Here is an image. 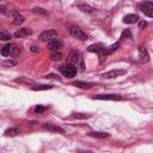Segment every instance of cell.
Returning <instances> with one entry per match:
<instances>
[{"instance_id":"23","label":"cell","mask_w":153,"mask_h":153,"mask_svg":"<svg viewBox=\"0 0 153 153\" xmlns=\"http://www.w3.org/2000/svg\"><path fill=\"white\" fill-rule=\"evenodd\" d=\"M12 33H10V32H6V31H1L0 32V38L2 39V41H8V39H11L12 38Z\"/></svg>"},{"instance_id":"15","label":"cell","mask_w":153,"mask_h":153,"mask_svg":"<svg viewBox=\"0 0 153 153\" xmlns=\"http://www.w3.org/2000/svg\"><path fill=\"white\" fill-rule=\"evenodd\" d=\"M139 22V17L136 14H127L123 17V23L126 24H134Z\"/></svg>"},{"instance_id":"17","label":"cell","mask_w":153,"mask_h":153,"mask_svg":"<svg viewBox=\"0 0 153 153\" xmlns=\"http://www.w3.org/2000/svg\"><path fill=\"white\" fill-rule=\"evenodd\" d=\"M13 48H14V44H12V43L6 44V45L1 49V55H2V56H8L10 54H12Z\"/></svg>"},{"instance_id":"19","label":"cell","mask_w":153,"mask_h":153,"mask_svg":"<svg viewBox=\"0 0 153 153\" xmlns=\"http://www.w3.org/2000/svg\"><path fill=\"white\" fill-rule=\"evenodd\" d=\"M20 133V130L18 128H8L6 131H5V135L6 136H16Z\"/></svg>"},{"instance_id":"22","label":"cell","mask_w":153,"mask_h":153,"mask_svg":"<svg viewBox=\"0 0 153 153\" xmlns=\"http://www.w3.org/2000/svg\"><path fill=\"white\" fill-rule=\"evenodd\" d=\"M61 57H62V54L60 51H51L50 53V59L53 61H59V60H61Z\"/></svg>"},{"instance_id":"18","label":"cell","mask_w":153,"mask_h":153,"mask_svg":"<svg viewBox=\"0 0 153 153\" xmlns=\"http://www.w3.org/2000/svg\"><path fill=\"white\" fill-rule=\"evenodd\" d=\"M94 85H96L94 82H85V81H75L74 82V86L80 87V88H91Z\"/></svg>"},{"instance_id":"4","label":"cell","mask_w":153,"mask_h":153,"mask_svg":"<svg viewBox=\"0 0 153 153\" xmlns=\"http://www.w3.org/2000/svg\"><path fill=\"white\" fill-rule=\"evenodd\" d=\"M126 73L124 69H111L109 72H105L103 73V76L106 78V79H111V78H117V76H121Z\"/></svg>"},{"instance_id":"5","label":"cell","mask_w":153,"mask_h":153,"mask_svg":"<svg viewBox=\"0 0 153 153\" xmlns=\"http://www.w3.org/2000/svg\"><path fill=\"white\" fill-rule=\"evenodd\" d=\"M42 127H43L45 130H48V131L61 133V134H65V133H66V130H65L63 128H61V127H59V126H56V124H51V123H44V124H42Z\"/></svg>"},{"instance_id":"26","label":"cell","mask_w":153,"mask_h":153,"mask_svg":"<svg viewBox=\"0 0 153 153\" xmlns=\"http://www.w3.org/2000/svg\"><path fill=\"white\" fill-rule=\"evenodd\" d=\"M32 11H33L35 13H39V14H44V16L47 14V11H45L44 8H42V7H35Z\"/></svg>"},{"instance_id":"10","label":"cell","mask_w":153,"mask_h":153,"mask_svg":"<svg viewBox=\"0 0 153 153\" xmlns=\"http://www.w3.org/2000/svg\"><path fill=\"white\" fill-rule=\"evenodd\" d=\"M139 54H140V61H141V62L146 63V62L149 61V54H148L147 49H146L143 45H141V47L139 48Z\"/></svg>"},{"instance_id":"8","label":"cell","mask_w":153,"mask_h":153,"mask_svg":"<svg viewBox=\"0 0 153 153\" xmlns=\"http://www.w3.org/2000/svg\"><path fill=\"white\" fill-rule=\"evenodd\" d=\"M93 98L102 99V100H121L122 99L120 94H96Z\"/></svg>"},{"instance_id":"27","label":"cell","mask_w":153,"mask_h":153,"mask_svg":"<svg viewBox=\"0 0 153 153\" xmlns=\"http://www.w3.org/2000/svg\"><path fill=\"white\" fill-rule=\"evenodd\" d=\"M121 38H131V33H130V31L127 29V30H124L123 32H122V35H121Z\"/></svg>"},{"instance_id":"32","label":"cell","mask_w":153,"mask_h":153,"mask_svg":"<svg viewBox=\"0 0 153 153\" xmlns=\"http://www.w3.org/2000/svg\"><path fill=\"white\" fill-rule=\"evenodd\" d=\"M80 71H85V66H84V60L80 59Z\"/></svg>"},{"instance_id":"9","label":"cell","mask_w":153,"mask_h":153,"mask_svg":"<svg viewBox=\"0 0 153 153\" xmlns=\"http://www.w3.org/2000/svg\"><path fill=\"white\" fill-rule=\"evenodd\" d=\"M87 50L91 51V53H98L102 56H104V55L106 56V49L103 48V47H100V45H98V44H91V45H88Z\"/></svg>"},{"instance_id":"28","label":"cell","mask_w":153,"mask_h":153,"mask_svg":"<svg viewBox=\"0 0 153 153\" xmlns=\"http://www.w3.org/2000/svg\"><path fill=\"white\" fill-rule=\"evenodd\" d=\"M45 106H42V105H37L36 108H35V112L36 114H41V112H43V111H45Z\"/></svg>"},{"instance_id":"25","label":"cell","mask_w":153,"mask_h":153,"mask_svg":"<svg viewBox=\"0 0 153 153\" xmlns=\"http://www.w3.org/2000/svg\"><path fill=\"white\" fill-rule=\"evenodd\" d=\"M20 53H22V49H20V47H18V45H16L14 44V48H13V50H12V56L13 57H18L19 55H20Z\"/></svg>"},{"instance_id":"24","label":"cell","mask_w":153,"mask_h":153,"mask_svg":"<svg viewBox=\"0 0 153 153\" xmlns=\"http://www.w3.org/2000/svg\"><path fill=\"white\" fill-rule=\"evenodd\" d=\"M118 47H120V42H116L115 44H112V45H110L109 48H106V55H109V54H111L112 51L117 50V49H118Z\"/></svg>"},{"instance_id":"21","label":"cell","mask_w":153,"mask_h":153,"mask_svg":"<svg viewBox=\"0 0 153 153\" xmlns=\"http://www.w3.org/2000/svg\"><path fill=\"white\" fill-rule=\"evenodd\" d=\"M53 88V85H35L32 86L33 91H42V90H50Z\"/></svg>"},{"instance_id":"33","label":"cell","mask_w":153,"mask_h":153,"mask_svg":"<svg viewBox=\"0 0 153 153\" xmlns=\"http://www.w3.org/2000/svg\"><path fill=\"white\" fill-rule=\"evenodd\" d=\"M31 51H32V53L38 51V47H37V45H31Z\"/></svg>"},{"instance_id":"12","label":"cell","mask_w":153,"mask_h":153,"mask_svg":"<svg viewBox=\"0 0 153 153\" xmlns=\"http://www.w3.org/2000/svg\"><path fill=\"white\" fill-rule=\"evenodd\" d=\"M11 13L13 14V20H12V22H13L14 25H22V24L25 22V18H24L22 14H19L17 11H12Z\"/></svg>"},{"instance_id":"29","label":"cell","mask_w":153,"mask_h":153,"mask_svg":"<svg viewBox=\"0 0 153 153\" xmlns=\"http://www.w3.org/2000/svg\"><path fill=\"white\" fill-rule=\"evenodd\" d=\"M74 117H76V118H88L90 116L85 115V114H74Z\"/></svg>"},{"instance_id":"1","label":"cell","mask_w":153,"mask_h":153,"mask_svg":"<svg viewBox=\"0 0 153 153\" xmlns=\"http://www.w3.org/2000/svg\"><path fill=\"white\" fill-rule=\"evenodd\" d=\"M68 31H69V35H71L72 37L76 38V39L85 41V39L88 38V36L86 35V32H85L82 29H80L79 26H76V25H71L69 29H68Z\"/></svg>"},{"instance_id":"14","label":"cell","mask_w":153,"mask_h":153,"mask_svg":"<svg viewBox=\"0 0 153 153\" xmlns=\"http://www.w3.org/2000/svg\"><path fill=\"white\" fill-rule=\"evenodd\" d=\"M81 56H80V53L78 50H72L68 55V60L72 62V63H76L78 61H80Z\"/></svg>"},{"instance_id":"2","label":"cell","mask_w":153,"mask_h":153,"mask_svg":"<svg viewBox=\"0 0 153 153\" xmlns=\"http://www.w3.org/2000/svg\"><path fill=\"white\" fill-rule=\"evenodd\" d=\"M59 36V32L56 31V30H54V29H48V30H43L41 33H39V36H38V38H39V41H42V42H50V41H53V39H56V37Z\"/></svg>"},{"instance_id":"16","label":"cell","mask_w":153,"mask_h":153,"mask_svg":"<svg viewBox=\"0 0 153 153\" xmlns=\"http://www.w3.org/2000/svg\"><path fill=\"white\" fill-rule=\"evenodd\" d=\"M87 135L91 137H96V139H104V137L110 136L109 133H103V131H90V133H87Z\"/></svg>"},{"instance_id":"20","label":"cell","mask_w":153,"mask_h":153,"mask_svg":"<svg viewBox=\"0 0 153 153\" xmlns=\"http://www.w3.org/2000/svg\"><path fill=\"white\" fill-rule=\"evenodd\" d=\"M18 62L16 61V60H4L2 61V67H6V68H8V67H14L16 65H17Z\"/></svg>"},{"instance_id":"3","label":"cell","mask_w":153,"mask_h":153,"mask_svg":"<svg viewBox=\"0 0 153 153\" xmlns=\"http://www.w3.org/2000/svg\"><path fill=\"white\" fill-rule=\"evenodd\" d=\"M60 72L67 78H74L76 75V73H78V68L74 65L69 63V65H66V66H61L60 67Z\"/></svg>"},{"instance_id":"34","label":"cell","mask_w":153,"mask_h":153,"mask_svg":"<svg viewBox=\"0 0 153 153\" xmlns=\"http://www.w3.org/2000/svg\"><path fill=\"white\" fill-rule=\"evenodd\" d=\"M145 4L148 5V6H151V7H153V1H146Z\"/></svg>"},{"instance_id":"11","label":"cell","mask_w":153,"mask_h":153,"mask_svg":"<svg viewBox=\"0 0 153 153\" xmlns=\"http://www.w3.org/2000/svg\"><path fill=\"white\" fill-rule=\"evenodd\" d=\"M140 11H141L145 16H147V17H149V18H153V7L146 5L145 2L140 5Z\"/></svg>"},{"instance_id":"13","label":"cell","mask_w":153,"mask_h":153,"mask_svg":"<svg viewBox=\"0 0 153 153\" xmlns=\"http://www.w3.org/2000/svg\"><path fill=\"white\" fill-rule=\"evenodd\" d=\"M76 7H78V10H80L81 12H84V13H92V12H94V8L92 7V6H90V5H87V4H76Z\"/></svg>"},{"instance_id":"6","label":"cell","mask_w":153,"mask_h":153,"mask_svg":"<svg viewBox=\"0 0 153 153\" xmlns=\"http://www.w3.org/2000/svg\"><path fill=\"white\" fill-rule=\"evenodd\" d=\"M31 33H32L31 29H29V27H20V29H18L13 33V37L14 38H23V37H26V36H29Z\"/></svg>"},{"instance_id":"7","label":"cell","mask_w":153,"mask_h":153,"mask_svg":"<svg viewBox=\"0 0 153 153\" xmlns=\"http://www.w3.org/2000/svg\"><path fill=\"white\" fill-rule=\"evenodd\" d=\"M62 42L56 38V39H53L50 42H48V49H50L51 51H60L62 49Z\"/></svg>"},{"instance_id":"31","label":"cell","mask_w":153,"mask_h":153,"mask_svg":"<svg viewBox=\"0 0 153 153\" xmlns=\"http://www.w3.org/2000/svg\"><path fill=\"white\" fill-rule=\"evenodd\" d=\"M44 78L45 79H57V75H55V74H47Z\"/></svg>"},{"instance_id":"30","label":"cell","mask_w":153,"mask_h":153,"mask_svg":"<svg viewBox=\"0 0 153 153\" xmlns=\"http://www.w3.org/2000/svg\"><path fill=\"white\" fill-rule=\"evenodd\" d=\"M146 25H147V22H145V20H140V22H139V27H140V29L145 27Z\"/></svg>"}]
</instances>
